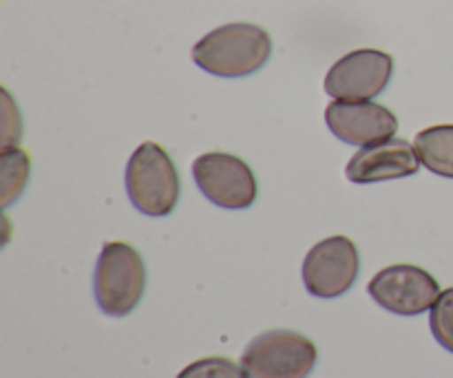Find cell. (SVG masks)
<instances>
[{"label": "cell", "instance_id": "12", "mask_svg": "<svg viewBox=\"0 0 453 378\" xmlns=\"http://www.w3.org/2000/svg\"><path fill=\"white\" fill-rule=\"evenodd\" d=\"M3 162V206H9L22 193L29 177V158L20 149H7L0 155Z\"/></svg>", "mask_w": 453, "mask_h": 378}, {"label": "cell", "instance_id": "5", "mask_svg": "<svg viewBox=\"0 0 453 378\" xmlns=\"http://www.w3.org/2000/svg\"><path fill=\"white\" fill-rule=\"evenodd\" d=\"M358 270H361V257L357 243L345 235H334L310 248L301 274L310 295L319 299H336L349 292L357 282Z\"/></svg>", "mask_w": 453, "mask_h": 378}, {"label": "cell", "instance_id": "2", "mask_svg": "<svg viewBox=\"0 0 453 378\" xmlns=\"http://www.w3.org/2000/svg\"><path fill=\"white\" fill-rule=\"evenodd\" d=\"M127 193L146 217H166L180 202L181 181L171 155L157 142L137 146L127 164Z\"/></svg>", "mask_w": 453, "mask_h": 378}, {"label": "cell", "instance_id": "6", "mask_svg": "<svg viewBox=\"0 0 453 378\" xmlns=\"http://www.w3.org/2000/svg\"><path fill=\"white\" fill-rule=\"evenodd\" d=\"M193 177L203 197L226 211H243L257 199V180L242 158L230 153H203L195 159Z\"/></svg>", "mask_w": 453, "mask_h": 378}, {"label": "cell", "instance_id": "13", "mask_svg": "<svg viewBox=\"0 0 453 378\" xmlns=\"http://www.w3.org/2000/svg\"><path fill=\"white\" fill-rule=\"evenodd\" d=\"M429 328L432 335L447 352L453 354V288L441 292L436 304L432 305L429 314Z\"/></svg>", "mask_w": 453, "mask_h": 378}, {"label": "cell", "instance_id": "11", "mask_svg": "<svg viewBox=\"0 0 453 378\" xmlns=\"http://www.w3.org/2000/svg\"><path fill=\"white\" fill-rule=\"evenodd\" d=\"M414 149L427 171L453 180V124H438L420 131Z\"/></svg>", "mask_w": 453, "mask_h": 378}, {"label": "cell", "instance_id": "7", "mask_svg": "<svg viewBox=\"0 0 453 378\" xmlns=\"http://www.w3.org/2000/svg\"><path fill=\"white\" fill-rule=\"evenodd\" d=\"M367 292L388 312L398 317H418L425 310H432L441 297V286L420 266L396 264L379 270L367 283Z\"/></svg>", "mask_w": 453, "mask_h": 378}, {"label": "cell", "instance_id": "1", "mask_svg": "<svg viewBox=\"0 0 453 378\" xmlns=\"http://www.w3.org/2000/svg\"><path fill=\"white\" fill-rule=\"evenodd\" d=\"M273 53L268 31L252 22H230L212 29L193 47L199 69L217 78H246L257 73Z\"/></svg>", "mask_w": 453, "mask_h": 378}, {"label": "cell", "instance_id": "4", "mask_svg": "<svg viewBox=\"0 0 453 378\" xmlns=\"http://www.w3.org/2000/svg\"><path fill=\"white\" fill-rule=\"evenodd\" d=\"M319 361V350L295 330H268L246 345L242 366L248 378H308Z\"/></svg>", "mask_w": 453, "mask_h": 378}, {"label": "cell", "instance_id": "10", "mask_svg": "<svg viewBox=\"0 0 453 378\" xmlns=\"http://www.w3.org/2000/svg\"><path fill=\"white\" fill-rule=\"evenodd\" d=\"M416 149L407 140L389 137L376 144L361 146L348 162L345 175L352 184H376V181L401 180L420 171Z\"/></svg>", "mask_w": 453, "mask_h": 378}, {"label": "cell", "instance_id": "14", "mask_svg": "<svg viewBox=\"0 0 453 378\" xmlns=\"http://www.w3.org/2000/svg\"><path fill=\"white\" fill-rule=\"evenodd\" d=\"M177 378H248L243 366H237L233 359L206 357L190 363L180 372Z\"/></svg>", "mask_w": 453, "mask_h": 378}, {"label": "cell", "instance_id": "9", "mask_svg": "<svg viewBox=\"0 0 453 378\" xmlns=\"http://www.w3.org/2000/svg\"><path fill=\"white\" fill-rule=\"evenodd\" d=\"M326 124L341 142L367 146L389 140L398 131V118L372 100H334L326 109Z\"/></svg>", "mask_w": 453, "mask_h": 378}, {"label": "cell", "instance_id": "8", "mask_svg": "<svg viewBox=\"0 0 453 378\" xmlns=\"http://www.w3.org/2000/svg\"><path fill=\"white\" fill-rule=\"evenodd\" d=\"M394 75V58L379 49H357L332 65L326 93L334 100H374Z\"/></svg>", "mask_w": 453, "mask_h": 378}, {"label": "cell", "instance_id": "3", "mask_svg": "<svg viewBox=\"0 0 453 378\" xmlns=\"http://www.w3.org/2000/svg\"><path fill=\"white\" fill-rule=\"evenodd\" d=\"M146 290V266L140 252L124 242H109L102 248L93 277V292L100 310L109 317H127Z\"/></svg>", "mask_w": 453, "mask_h": 378}]
</instances>
